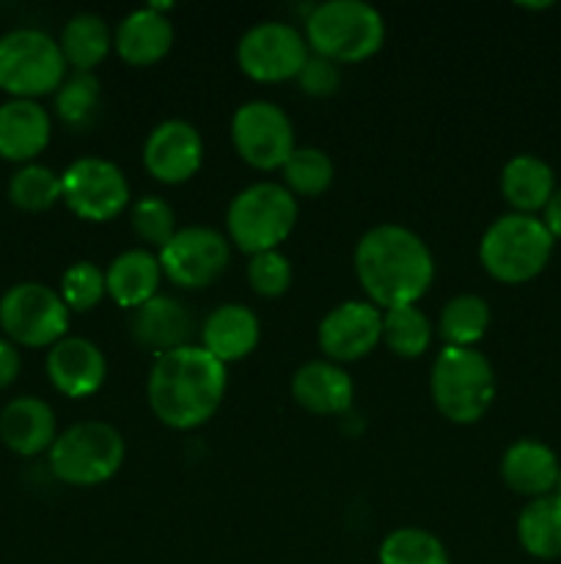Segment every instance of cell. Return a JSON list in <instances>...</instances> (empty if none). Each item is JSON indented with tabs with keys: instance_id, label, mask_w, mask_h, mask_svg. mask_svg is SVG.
Returning <instances> with one entry per match:
<instances>
[{
	"instance_id": "cell-35",
	"label": "cell",
	"mask_w": 561,
	"mask_h": 564,
	"mask_svg": "<svg viewBox=\"0 0 561 564\" xmlns=\"http://www.w3.org/2000/svg\"><path fill=\"white\" fill-rule=\"evenodd\" d=\"M61 297L69 306V312H88L97 306L108 292V281H105V270L99 264L82 262L69 264L61 275Z\"/></svg>"
},
{
	"instance_id": "cell-8",
	"label": "cell",
	"mask_w": 561,
	"mask_h": 564,
	"mask_svg": "<svg viewBox=\"0 0 561 564\" xmlns=\"http://www.w3.org/2000/svg\"><path fill=\"white\" fill-rule=\"evenodd\" d=\"M127 455L119 430L108 422H77L50 446V468L75 488H94L113 477Z\"/></svg>"
},
{
	"instance_id": "cell-36",
	"label": "cell",
	"mask_w": 561,
	"mask_h": 564,
	"mask_svg": "<svg viewBox=\"0 0 561 564\" xmlns=\"http://www.w3.org/2000/svg\"><path fill=\"white\" fill-rule=\"evenodd\" d=\"M248 284L253 286L256 295H264V297L284 295V292L292 286L289 259H286L278 248H275V251L253 253L251 262H248Z\"/></svg>"
},
{
	"instance_id": "cell-32",
	"label": "cell",
	"mask_w": 561,
	"mask_h": 564,
	"mask_svg": "<svg viewBox=\"0 0 561 564\" xmlns=\"http://www.w3.org/2000/svg\"><path fill=\"white\" fill-rule=\"evenodd\" d=\"M9 198L28 213L50 209L61 198V174H55L50 165L25 163L11 174Z\"/></svg>"
},
{
	"instance_id": "cell-14",
	"label": "cell",
	"mask_w": 561,
	"mask_h": 564,
	"mask_svg": "<svg viewBox=\"0 0 561 564\" xmlns=\"http://www.w3.org/2000/svg\"><path fill=\"white\" fill-rule=\"evenodd\" d=\"M317 336L330 361H358L383 341V312L369 301H344L324 314Z\"/></svg>"
},
{
	"instance_id": "cell-13",
	"label": "cell",
	"mask_w": 561,
	"mask_h": 564,
	"mask_svg": "<svg viewBox=\"0 0 561 564\" xmlns=\"http://www.w3.org/2000/svg\"><path fill=\"white\" fill-rule=\"evenodd\" d=\"M165 279L185 290H204L229 268L231 246L220 231L209 226L176 229L168 246L157 253Z\"/></svg>"
},
{
	"instance_id": "cell-28",
	"label": "cell",
	"mask_w": 561,
	"mask_h": 564,
	"mask_svg": "<svg viewBox=\"0 0 561 564\" xmlns=\"http://www.w3.org/2000/svg\"><path fill=\"white\" fill-rule=\"evenodd\" d=\"M490 325V306L482 295L462 292L451 297L438 317V330L443 336L446 347H473Z\"/></svg>"
},
{
	"instance_id": "cell-20",
	"label": "cell",
	"mask_w": 561,
	"mask_h": 564,
	"mask_svg": "<svg viewBox=\"0 0 561 564\" xmlns=\"http://www.w3.org/2000/svg\"><path fill=\"white\" fill-rule=\"evenodd\" d=\"M561 463L548 444L537 438H520L506 446L501 457V477L515 494L539 499L556 490Z\"/></svg>"
},
{
	"instance_id": "cell-37",
	"label": "cell",
	"mask_w": 561,
	"mask_h": 564,
	"mask_svg": "<svg viewBox=\"0 0 561 564\" xmlns=\"http://www.w3.org/2000/svg\"><path fill=\"white\" fill-rule=\"evenodd\" d=\"M297 83H300V91H306L308 97H330L341 86V69L336 61L324 58L319 53H308L306 64L297 75Z\"/></svg>"
},
{
	"instance_id": "cell-26",
	"label": "cell",
	"mask_w": 561,
	"mask_h": 564,
	"mask_svg": "<svg viewBox=\"0 0 561 564\" xmlns=\"http://www.w3.org/2000/svg\"><path fill=\"white\" fill-rule=\"evenodd\" d=\"M517 540L534 560H561V499L556 494L531 499L517 516Z\"/></svg>"
},
{
	"instance_id": "cell-29",
	"label": "cell",
	"mask_w": 561,
	"mask_h": 564,
	"mask_svg": "<svg viewBox=\"0 0 561 564\" xmlns=\"http://www.w3.org/2000/svg\"><path fill=\"white\" fill-rule=\"evenodd\" d=\"M383 341L402 358H418L432 345V323L418 306H396L383 312Z\"/></svg>"
},
{
	"instance_id": "cell-5",
	"label": "cell",
	"mask_w": 561,
	"mask_h": 564,
	"mask_svg": "<svg viewBox=\"0 0 561 564\" xmlns=\"http://www.w3.org/2000/svg\"><path fill=\"white\" fill-rule=\"evenodd\" d=\"M429 391L435 408L449 422H479L490 411L495 397L493 364L473 347H443L432 364Z\"/></svg>"
},
{
	"instance_id": "cell-15",
	"label": "cell",
	"mask_w": 561,
	"mask_h": 564,
	"mask_svg": "<svg viewBox=\"0 0 561 564\" xmlns=\"http://www.w3.org/2000/svg\"><path fill=\"white\" fill-rule=\"evenodd\" d=\"M204 160L201 132L185 119H165L148 132L143 143V165L165 185L187 182Z\"/></svg>"
},
{
	"instance_id": "cell-33",
	"label": "cell",
	"mask_w": 561,
	"mask_h": 564,
	"mask_svg": "<svg viewBox=\"0 0 561 564\" xmlns=\"http://www.w3.org/2000/svg\"><path fill=\"white\" fill-rule=\"evenodd\" d=\"M284 182L292 196H319L333 182V160L317 147H295L284 163Z\"/></svg>"
},
{
	"instance_id": "cell-22",
	"label": "cell",
	"mask_w": 561,
	"mask_h": 564,
	"mask_svg": "<svg viewBox=\"0 0 561 564\" xmlns=\"http://www.w3.org/2000/svg\"><path fill=\"white\" fill-rule=\"evenodd\" d=\"M113 44L121 58L132 66H148L165 58L174 44V25L157 6L135 9L119 22Z\"/></svg>"
},
{
	"instance_id": "cell-30",
	"label": "cell",
	"mask_w": 561,
	"mask_h": 564,
	"mask_svg": "<svg viewBox=\"0 0 561 564\" xmlns=\"http://www.w3.org/2000/svg\"><path fill=\"white\" fill-rule=\"evenodd\" d=\"M99 102H102V86L94 72H72L55 91L58 119L72 130H86L97 119Z\"/></svg>"
},
{
	"instance_id": "cell-19",
	"label": "cell",
	"mask_w": 561,
	"mask_h": 564,
	"mask_svg": "<svg viewBox=\"0 0 561 564\" xmlns=\"http://www.w3.org/2000/svg\"><path fill=\"white\" fill-rule=\"evenodd\" d=\"M58 438L53 408L38 397H16L0 411V441L22 457L50 452Z\"/></svg>"
},
{
	"instance_id": "cell-31",
	"label": "cell",
	"mask_w": 561,
	"mask_h": 564,
	"mask_svg": "<svg viewBox=\"0 0 561 564\" xmlns=\"http://www.w3.org/2000/svg\"><path fill=\"white\" fill-rule=\"evenodd\" d=\"M380 564H451L446 545L432 532L418 527H402L383 540Z\"/></svg>"
},
{
	"instance_id": "cell-4",
	"label": "cell",
	"mask_w": 561,
	"mask_h": 564,
	"mask_svg": "<svg viewBox=\"0 0 561 564\" xmlns=\"http://www.w3.org/2000/svg\"><path fill=\"white\" fill-rule=\"evenodd\" d=\"M553 235L542 218L526 213H506L484 229L479 259L493 279L522 284L537 279L553 253Z\"/></svg>"
},
{
	"instance_id": "cell-3",
	"label": "cell",
	"mask_w": 561,
	"mask_h": 564,
	"mask_svg": "<svg viewBox=\"0 0 561 564\" xmlns=\"http://www.w3.org/2000/svg\"><path fill=\"white\" fill-rule=\"evenodd\" d=\"M306 42L336 64H355L383 47L385 20L366 0H324L308 11Z\"/></svg>"
},
{
	"instance_id": "cell-23",
	"label": "cell",
	"mask_w": 561,
	"mask_h": 564,
	"mask_svg": "<svg viewBox=\"0 0 561 564\" xmlns=\"http://www.w3.org/2000/svg\"><path fill=\"white\" fill-rule=\"evenodd\" d=\"M262 336V325L253 308L242 303H223L207 317L201 328V347L218 361H240L251 356Z\"/></svg>"
},
{
	"instance_id": "cell-7",
	"label": "cell",
	"mask_w": 561,
	"mask_h": 564,
	"mask_svg": "<svg viewBox=\"0 0 561 564\" xmlns=\"http://www.w3.org/2000/svg\"><path fill=\"white\" fill-rule=\"evenodd\" d=\"M66 77L61 44L38 28H11L0 36V88L11 99H36L58 91Z\"/></svg>"
},
{
	"instance_id": "cell-27",
	"label": "cell",
	"mask_w": 561,
	"mask_h": 564,
	"mask_svg": "<svg viewBox=\"0 0 561 564\" xmlns=\"http://www.w3.org/2000/svg\"><path fill=\"white\" fill-rule=\"evenodd\" d=\"M58 44L66 64L75 66V72H91L108 55L113 36L102 17L94 11H80V14L69 17Z\"/></svg>"
},
{
	"instance_id": "cell-12",
	"label": "cell",
	"mask_w": 561,
	"mask_h": 564,
	"mask_svg": "<svg viewBox=\"0 0 561 564\" xmlns=\"http://www.w3.org/2000/svg\"><path fill=\"white\" fill-rule=\"evenodd\" d=\"M308 42L295 25L264 20L248 28L237 44L242 72L258 83H278L300 75L308 58Z\"/></svg>"
},
{
	"instance_id": "cell-17",
	"label": "cell",
	"mask_w": 561,
	"mask_h": 564,
	"mask_svg": "<svg viewBox=\"0 0 561 564\" xmlns=\"http://www.w3.org/2000/svg\"><path fill=\"white\" fill-rule=\"evenodd\" d=\"M130 330L132 339H135L143 350H152L154 356H163V352H170L176 350V347L187 345L193 330V317L179 297L160 295L157 292L152 301L132 308Z\"/></svg>"
},
{
	"instance_id": "cell-9",
	"label": "cell",
	"mask_w": 561,
	"mask_h": 564,
	"mask_svg": "<svg viewBox=\"0 0 561 564\" xmlns=\"http://www.w3.org/2000/svg\"><path fill=\"white\" fill-rule=\"evenodd\" d=\"M0 328L25 347H53L69 330V306L42 281H20L0 297Z\"/></svg>"
},
{
	"instance_id": "cell-21",
	"label": "cell",
	"mask_w": 561,
	"mask_h": 564,
	"mask_svg": "<svg viewBox=\"0 0 561 564\" xmlns=\"http://www.w3.org/2000/svg\"><path fill=\"white\" fill-rule=\"evenodd\" d=\"M292 397L300 408L317 416H336L352 405L355 386L336 361H308L292 375Z\"/></svg>"
},
{
	"instance_id": "cell-39",
	"label": "cell",
	"mask_w": 561,
	"mask_h": 564,
	"mask_svg": "<svg viewBox=\"0 0 561 564\" xmlns=\"http://www.w3.org/2000/svg\"><path fill=\"white\" fill-rule=\"evenodd\" d=\"M542 224L548 226V231L556 237H561V187H556L553 196H550V202L544 204L542 209Z\"/></svg>"
},
{
	"instance_id": "cell-25",
	"label": "cell",
	"mask_w": 561,
	"mask_h": 564,
	"mask_svg": "<svg viewBox=\"0 0 561 564\" xmlns=\"http://www.w3.org/2000/svg\"><path fill=\"white\" fill-rule=\"evenodd\" d=\"M556 191V174L550 163H544L537 154H515L501 169V193L512 213L534 215L537 209H544Z\"/></svg>"
},
{
	"instance_id": "cell-10",
	"label": "cell",
	"mask_w": 561,
	"mask_h": 564,
	"mask_svg": "<svg viewBox=\"0 0 561 564\" xmlns=\"http://www.w3.org/2000/svg\"><path fill=\"white\" fill-rule=\"evenodd\" d=\"M61 198L82 220H113L130 204L124 171L105 158H80L61 174Z\"/></svg>"
},
{
	"instance_id": "cell-6",
	"label": "cell",
	"mask_w": 561,
	"mask_h": 564,
	"mask_svg": "<svg viewBox=\"0 0 561 564\" xmlns=\"http://www.w3.org/2000/svg\"><path fill=\"white\" fill-rule=\"evenodd\" d=\"M297 224V198L280 182H253L237 193L226 213L231 242L253 253L275 251Z\"/></svg>"
},
{
	"instance_id": "cell-16",
	"label": "cell",
	"mask_w": 561,
	"mask_h": 564,
	"mask_svg": "<svg viewBox=\"0 0 561 564\" xmlns=\"http://www.w3.org/2000/svg\"><path fill=\"white\" fill-rule=\"evenodd\" d=\"M47 375L50 383L66 397H91L102 389L108 378V361L105 352L82 336H64L55 341L47 352Z\"/></svg>"
},
{
	"instance_id": "cell-34",
	"label": "cell",
	"mask_w": 561,
	"mask_h": 564,
	"mask_svg": "<svg viewBox=\"0 0 561 564\" xmlns=\"http://www.w3.org/2000/svg\"><path fill=\"white\" fill-rule=\"evenodd\" d=\"M130 224L132 231H135L146 246L160 248V251H163L170 242V237L176 235L174 207H170L163 196L138 198L130 209Z\"/></svg>"
},
{
	"instance_id": "cell-1",
	"label": "cell",
	"mask_w": 561,
	"mask_h": 564,
	"mask_svg": "<svg viewBox=\"0 0 561 564\" xmlns=\"http://www.w3.org/2000/svg\"><path fill=\"white\" fill-rule=\"evenodd\" d=\"M355 273L377 308L416 306L435 279L427 242L399 224L372 226L355 246Z\"/></svg>"
},
{
	"instance_id": "cell-18",
	"label": "cell",
	"mask_w": 561,
	"mask_h": 564,
	"mask_svg": "<svg viewBox=\"0 0 561 564\" xmlns=\"http://www.w3.org/2000/svg\"><path fill=\"white\" fill-rule=\"evenodd\" d=\"M53 135L50 113L36 99H6L0 105V158L31 163Z\"/></svg>"
},
{
	"instance_id": "cell-40",
	"label": "cell",
	"mask_w": 561,
	"mask_h": 564,
	"mask_svg": "<svg viewBox=\"0 0 561 564\" xmlns=\"http://www.w3.org/2000/svg\"><path fill=\"white\" fill-rule=\"evenodd\" d=\"M553 494L561 499V471H559V479H556V490H553Z\"/></svg>"
},
{
	"instance_id": "cell-11",
	"label": "cell",
	"mask_w": 561,
	"mask_h": 564,
	"mask_svg": "<svg viewBox=\"0 0 561 564\" xmlns=\"http://www.w3.org/2000/svg\"><path fill=\"white\" fill-rule=\"evenodd\" d=\"M231 141L253 169H284L295 152V127L286 110L270 99H251L240 105L231 119Z\"/></svg>"
},
{
	"instance_id": "cell-24",
	"label": "cell",
	"mask_w": 561,
	"mask_h": 564,
	"mask_svg": "<svg viewBox=\"0 0 561 564\" xmlns=\"http://www.w3.org/2000/svg\"><path fill=\"white\" fill-rule=\"evenodd\" d=\"M160 279H163V268H160L157 253H152L148 248L121 251L105 270L108 295L124 308H138L152 301L157 295Z\"/></svg>"
},
{
	"instance_id": "cell-2",
	"label": "cell",
	"mask_w": 561,
	"mask_h": 564,
	"mask_svg": "<svg viewBox=\"0 0 561 564\" xmlns=\"http://www.w3.org/2000/svg\"><path fill=\"white\" fill-rule=\"evenodd\" d=\"M226 364L201 345H185L154 358L148 372V408L174 430L201 427L226 397Z\"/></svg>"
},
{
	"instance_id": "cell-38",
	"label": "cell",
	"mask_w": 561,
	"mask_h": 564,
	"mask_svg": "<svg viewBox=\"0 0 561 564\" xmlns=\"http://www.w3.org/2000/svg\"><path fill=\"white\" fill-rule=\"evenodd\" d=\"M20 352H16L14 341L0 339V389L11 386L20 375Z\"/></svg>"
}]
</instances>
